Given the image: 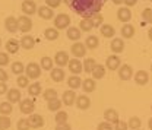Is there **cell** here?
I'll list each match as a JSON object with an SVG mask.
<instances>
[{
    "mask_svg": "<svg viewBox=\"0 0 152 130\" xmlns=\"http://www.w3.org/2000/svg\"><path fill=\"white\" fill-rule=\"evenodd\" d=\"M67 85H69L70 89H77L79 86H82V79L77 74H73L67 79Z\"/></svg>",
    "mask_w": 152,
    "mask_h": 130,
    "instance_id": "83f0119b",
    "label": "cell"
},
{
    "mask_svg": "<svg viewBox=\"0 0 152 130\" xmlns=\"http://www.w3.org/2000/svg\"><path fill=\"white\" fill-rule=\"evenodd\" d=\"M129 127L133 130H137L140 129V126H142V121H140V118L139 117H130V120H129Z\"/></svg>",
    "mask_w": 152,
    "mask_h": 130,
    "instance_id": "ab89813d",
    "label": "cell"
},
{
    "mask_svg": "<svg viewBox=\"0 0 152 130\" xmlns=\"http://www.w3.org/2000/svg\"><path fill=\"white\" fill-rule=\"evenodd\" d=\"M70 51H72V54H73L76 58H79V57H83L86 54V47H85V44H82V42H75V44L72 45Z\"/></svg>",
    "mask_w": 152,
    "mask_h": 130,
    "instance_id": "8fae6325",
    "label": "cell"
},
{
    "mask_svg": "<svg viewBox=\"0 0 152 130\" xmlns=\"http://www.w3.org/2000/svg\"><path fill=\"white\" fill-rule=\"evenodd\" d=\"M7 101L10 104H15V102H20V91L19 89H9L7 91Z\"/></svg>",
    "mask_w": 152,
    "mask_h": 130,
    "instance_id": "d4e9b609",
    "label": "cell"
},
{
    "mask_svg": "<svg viewBox=\"0 0 152 130\" xmlns=\"http://www.w3.org/2000/svg\"><path fill=\"white\" fill-rule=\"evenodd\" d=\"M104 76H105V66L96 64L95 69L92 70V77H94V79H102Z\"/></svg>",
    "mask_w": 152,
    "mask_h": 130,
    "instance_id": "4dcf8cb0",
    "label": "cell"
},
{
    "mask_svg": "<svg viewBox=\"0 0 152 130\" xmlns=\"http://www.w3.org/2000/svg\"><path fill=\"white\" fill-rule=\"evenodd\" d=\"M16 83H18L19 88H26L29 85V77L28 76H23V74H19L18 79H16Z\"/></svg>",
    "mask_w": 152,
    "mask_h": 130,
    "instance_id": "60d3db41",
    "label": "cell"
},
{
    "mask_svg": "<svg viewBox=\"0 0 152 130\" xmlns=\"http://www.w3.org/2000/svg\"><path fill=\"white\" fill-rule=\"evenodd\" d=\"M45 3H47V6L48 7H58L60 6V3H61V0H45Z\"/></svg>",
    "mask_w": 152,
    "mask_h": 130,
    "instance_id": "816d5d0a",
    "label": "cell"
},
{
    "mask_svg": "<svg viewBox=\"0 0 152 130\" xmlns=\"http://www.w3.org/2000/svg\"><path fill=\"white\" fill-rule=\"evenodd\" d=\"M148 127H149V130H152V117L149 118V121H148Z\"/></svg>",
    "mask_w": 152,
    "mask_h": 130,
    "instance_id": "680465c9",
    "label": "cell"
},
{
    "mask_svg": "<svg viewBox=\"0 0 152 130\" xmlns=\"http://www.w3.org/2000/svg\"><path fill=\"white\" fill-rule=\"evenodd\" d=\"M91 20H92L94 28H99V26L104 23V18H102V15H101V13H95L94 16L91 18Z\"/></svg>",
    "mask_w": 152,
    "mask_h": 130,
    "instance_id": "b9f144b4",
    "label": "cell"
},
{
    "mask_svg": "<svg viewBox=\"0 0 152 130\" xmlns=\"http://www.w3.org/2000/svg\"><path fill=\"white\" fill-rule=\"evenodd\" d=\"M61 105H63V101H60L58 98H54V99L47 101V107H48L50 111H58V110L61 108Z\"/></svg>",
    "mask_w": 152,
    "mask_h": 130,
    "instance_id": "f1b7e54d",
    "label": "cell"
},
{
    "mask_svg": "<svg viewBox=\"0 0 152 130\" xmlns=\"http://www.w3.org/2000/svg\"><path fill=\"white\" fill-rule=\"evenodd\" d=\"M61 101L64 102V105H73L76 101V93L73 89H69V91H64L63 96H61Z\"/></svg>",
    "mask_w": 152,
    "mask_h": 130,
    "instance_id": "e0dca14e",
    "label": "cell"
},
{
    "mask_svg": "<svg viewBox=\"0 0 152 130\" xmlns=\"http://www.w3.org/2000/svg\"><path fill=\"white\" fill-rule=\"evenodd\" d=\"M44 37L47 39H50V41H54V39L58 38V29H56V28H47L44 31Z\"/></svg>",
    "mask_w": 152,
    "mask_h": 130,
    "instance_id": "d590c367",
    "label": "cell"
},
{
    "mask_svg": "<svg viewBox=\"0 0 152 130\" xmlns=\"http://www.w3.org/2000/svg\"><path fill=\"white\" fill-rule=\"evenodd\" d=\"M4 26L9 32H16L18 31V19L13 16H7L4 20Z\"/></svg>",
    "mask_w": 152,
    "mask_h": 130,
    "instance_id": "44dd1931",
    "label": "cell"
},
{
    "mask_svg": "<svg viewBox=\"0 0 152 130\" xmlns=\"http://www.w3.org/2000/svg\"><path fill=\"white\" fill-rule=\"evenodd\" d=\"M94 28V25H92V20L91 19H82L80 20V23H79V29L80 31H91Z\"/></svg>",
    "mask_w": 152,
    "mask_h": 130,
    "instance_id": "8d00e7d4",
    "label": "cell"
},
{
    "mask_svg": "<svg viewBox=\"0 0 152 130\" xmlns=\"http://www.w3.org/2000/svg\"><path fill=\"white\" fill-rule=\"evenodd\" d=\"M133 35H134V26L130 25V23L123 25V28H121V37L123 38H132Z\"/></svg>",
    "mask_w": 152,
    "mask_h": 130,
    "instance_id": "f546056e",
    "label": "cell"
},
{
    "mask_svg": "<svg viewBox=\"0 0 152 130\" xmlns=\"http://www.w3.org/2000/svg\"><path fill=\"white\" fill-rule=\"evenodd\" d=\"M16 127H18V130H29L31 129V126H29V123H28V118H19Z\"/></svg>",
    "mask_w": 152,
    "mask_h": 130,
    "instance_id": "bcb514c9",
    "label": "cell"
},
{
    "mask_svg": "<svg viewBox=\"0 0 152 130\" xmlns=\"http://www.w3.org/2000/svg\"><path fill=\"white\" fill-rule=\"evenodd\" d=\"M66 3L83 19H91L95 13H101L105 0H66Z\"/></svg>",
    "mask_w": 152,
    "mask_h": 130,
    "instance_id": "6da1fadb",
    "label": "cell"
},
{
    "mask_svg": "<svg viewBox=\"0 0 152 130\" xmlns=\"http://www.w3.org/2000/svg\"><path fill=\"white\" fill-rule=\"evenodd\" d=\"M37 13L39 15V18L45 19V20H50V19H53V16H54L53 9L48 7V6H41V7H38Z\"/></svg>",
    "mask_w": 152,
    "mask_h": 130,
    "instance_id": "2e32d148",
    "label": "cell"
},
{
    "mask_svg": "<svg viewBox=\"0 0 152 130\" xmlns=\"http://www.w3.org/2000/svg\"><path fill=\"white\" fill-rule=\"evenodd\" d=\"M129 129V124L126 123V121H117L115 123V130H127Z\"/></svg>",
    "mask_w": 152,
    "mask_h": 130,
    "instance_id": "681fc988",
    "label": "cell"
},
{
    "mask_svg": "<svg viewBox=\"0 0 152 130\" xmlns=\"http://www.w3.org/2000/svg\"><path fill=\"white\" fill-rule=\"evenodd\" d=\"M76 107L79 110H88L91 107V99L86 95H79L76 98Z\"/></svg>",
    "mask_w": 152,
    "mask_h": 130,
    "instance_id": "9a60e30c",
    "label": "cell"
},
{
    "mask_svg": "<svg viewBox=\"0 0 152 130\" xmlns=\"http://www.w3.org/2000/svg\"><path fill=\"white\" fill-rule=\"evenodd\" d=\"M67 117H69V115H67V112L66 111H60V110H58L57 114H56V123L57 124H60V123H66V121H67Z\"/></svg>",
    "mask_w": 152,
    "mask_h": 130,
    "instance_id": "ee69618b",
    "label": "cell"
},
{
    "mask_svg": "<svg viewBox=\"0 0 152 130\" xmlns=\"http://www.w3.org/2000/svg\"><path fill=\"white\" fill-rule=\"evenodd\" d=\"M117 19H118L120 22L127 23V22L132 19V12H130V9H129V7H120V9L117 10Z\"/></svg>",
    "mask_w": 152,
    "mask_h": 130,
    "instance_id": "30bf717a",
    "label": "cell"
},
{
    "mask_svg": "<svg viewBox=\"0 0 152 130\" xmlns=\"http://www.w3.org/2000/svg\"><path fill=\"white\" fill-rule=\"evenodd\" d=\"M118 76H120L121 80H129V79L133 76L132 66H129V64H123V66H120V67H118Z\"/></svg>",
    "mask_w": 152,
    "mask_h": 130,
    "instance_id": "9c48e42d",
    "label": "cell"
},
{
    "mask_svg": "<svg viewBox=\"0 0 152 130\" xmlns=\"http://www.w3.org/2000/svg\"><path fill=\"white\" fill-rule=\"evenodd\" d=\"M12 72L19 76V74H22L25 72V67H23V64H22L20 61H15V63L12 64Z\"/></svg>",
    "mask_w": 152,
    "mask_h": 130,
    "instance_id": "7bdbcfd3",
    "label": "cell"
},
{
    "mask_svg": "<svg viewBox=\"0 0 152 130\" xmlns=\"http://www.w3.org/2000/svg\"><path fill=\"white\" fill-rule=\"evenodd\" d=\"M13 111V107H12V104L7 101H4V102H0V114L1 115H9V114H12Z\"/></svg>",
    "mask_w": 152,
    "mask_h": 130,
    "instance_id": "836d02e7",
    "label": "cell"
},
{
    "mask_svg": "<svg viewBox=\"0 0 152 130\" xmlns=\"http://www.w3.org/2000/svg\"><path fill=\"white\" fill-rule=\"evenodd\" d=\"M151 70H152V64H151Z\"/></svg>",
    "mask_w": 152,
    "mask_h": 130,
    "instance_id": "6125c7cd",
    "label": "cell"
},
{
    "mask_svg": "<svg viewBox=\"0 0 152 130\" xmlns=\"http://www.w3.org/2000/svg\"><path fill=\"white\" fill-rule=\"evenodd\" d=\"M123 3H124L126 6H134V4L137 3V0H124Z\"/></svg>",
    "mask_w": 152,
    "mask_h": 130,
    "instance_id": "9f6ffc18",
    "label": "cell"
},
{
    "mask_svg": "<svg viewBox=\"0 0 152 130\" xmlns=\"http://www.w3.org/2000/svg\"><path fill=\"white\" fill-rule=\"evenodd\" d=\"M151 1H152V0H151Z\"/></svg>",
    "mask_w": 152,
    "mask_h": 130,
    "instance_id": "03108f58",
    "label": "cell"
},
{
    "mask_svg": "<svg viewBox=\"0 0 152 130\" xmlns=\"http://www.w3.org/2000/svg\"><path fill=\"white\" fill-rule=\"evenodd\" d=\"M0 47H1V39H0Z\"/></svg>",
    "mask_w": 152,
    "mask_h": 130,
    "instance_id": "94428289",
    "label": "cell"
},
{
    "mask_svg": "<svg viewBox=\"0 0 152 130\" xmlns=\"http://www.w3.org/2000/svg\"><path fill=\"white\" fill-rule=\"evenodd\" d=\"M105 66H107V69H110V70H117V69L121 66V60H120V57L118 56L111 54L110 57H107V60H105Z\"/></svg>",
    "mask_w": 152,
    "mask_h": 130,
    "instance_id": "ba28073f",
    "label": "cell"
},
{
    "mask_svg": "<svg viewBox=\"0 0 152 130\" xmlns=\"http://www.w3.org/2000/svg\"><path fill=\"white\" fill-rule=\"evenodd\" d=\"M98 130H113L111 123H108V121H102V123H99V124H98Z\"/></svg>",
    "mask_w": 152,
    "mask_h": 130,
    "instance_id": "f907efd6",
    "label": "cell"
},
{
    "mask_svg": "<svg viewBox=\"0 0 152 130\" xmlns=\"http://www.w3.org/2000/svg\"><path fill=\"white\" fill-rule=\"evenodd\" d=\"M137 130H142V129H137Z\"/></svg>",
    "mask_w": 152,
    "mask_h": 130,
    "instance_id": "be15d7a7",
    "label": "cell"
},
{
    "mask_svg": "<svg viewBox=\"0 0 152 130\" xmlns=\"http://www.w3.org/2000/svg\"><path fill=\"white\" fill-rule=\"evenodd\" d=\"M104 118H105V121H108V123H111V124H115L120 118H118V112L113 110V108H108V110H105L104 111Z\"/></svg>",
    "mask_w": 152,
    "mask_h": 130,
    "instance_id": "ac0fdd59",
    "label": "cell"
},
{
    "mask_svg": "<svg viewBox=\"0 0 152 130\" xmlns=\"http://www.w3.org/2000/svg\"><path fill=\"white\" fill-rule=\"evenodd\" d=\"M123 50H124V42H123V39L114 38L113 41H111V51L115 53V54H118V53H121Z\"/></svg>",
    "mask_w": 152,
    "mask_h": 130,
    "instance_id": "484cf974",
    "label": "cell"
},
{
    "mask_svg": "<svg viewBox=\"0 0 152 130\" xmlns=\"http://www.w3.org/2000/svg\"><path fill=\"white\" fill-rule=\"evenodd\" d=\"M42 96H44V99H45V101L54 99V98H57V91L56 89H45L44 93H42Z\"/></svg>",
    "mask_w": 152,
    "mask_h": 130,
    "instance_id": "f6af8a7d",
    "label": "cell"
},
{
    "mask_svg": "<svg viewBox=\"0 0 152 130\" xmlns=\"http://www.w3.org/2000/svg\"><path fill=\"white\" fill-rule=\"evenodd\" d=\"M142 16H143V19H145L146 22L152 23V9H145V10L142 12Z\"/></svg>",
    "mask_w": 152,
    "mask_h": 130,
    "instance_id": "7dc6e473",
    "label": "cell"
},
{
    "mask_svg": "<svg viewBox=\"0 0 152 130\" xmlns=\"http://www.w3.org/2000/svg\"><path fill=\"white\" fill-rule=\"evenodd\" d=\"M6 89H7L6 82H0V95H1V93H6Z\"/></svg>",
    "mask_w": 152,
    "mask_h": 130,
    "instance_id": "11a10c76",
    "label": "cell"
},
{
    "mask_svg": "<svg viewBox=\"0 0 152 130\" xmlns=\"http://www.w3.org/2000/svg\"><path fill=\"white\" fill-rule=\"evenodd\" d=\"M151 110H152V107H151Z\"/></svg>",
    "mask_w": 152,
    "mask_h": 130,
    "instance_id": "e7e4bbea",
    "label": "cell"
},
{
    "mask_svg": "<svg viewBox=\"0 0 152 130\" xmlns=\"http://www.w3.org/2000/svg\"><path fill=\"white\" fill-rule=\"evenodd\" d=\"M31 28H32V20L28 18V16H19L18 18V29L20 32H28V31H31Z\"/></svg>",
    "mask_w": 152,
    "mask_h": 130,
    "instance_id": "5b68a950",
    "label": "cell"
},
{
    "mask_svg": "<svg viewBox=\"0 0 152 130\" xmlns=\"http://www.w3.org/2000/svg\"><path fill=\"white\" fill-rule=\"evenodd\" d=\"M19 47H20V42H19L18 39H15V38H10V39L6 42V51L10 53V54L18 53Z\"/></svg>",
    "mask_w": 152,
    "mask_h": 130,
    "instance_id": "ffe728a7",
    "label": "cell"
},
{
    "mask_svg": "<svg viewBox=\"0 0 152 130\" xmlns=\"http://www.w3.org/2000/svg\"><path fill=\"white\" fill-rule=\"evenodd\" d=\"M67 66H69V70L72 72L73 74H79L82 70H83V64L77 60V58H72V60H69V63H67Z\"/></svg>",
    "mask_w": 152,
    "mask_h": 130,
    "instance_id": "7c38bea8",
    "label": "cell"
},
{
    "mask_svg": "<svg viewBox=\"0 0 152 130\" xmlns=\"http://www.w3.org/2000/svg\"><path fill=\"white\" fill-rule=\"evenodd\" d=\"M82 64H83V70L86 73H92V70H94L95 66H96V61H95L94 58H85V61Z\"/></svg>",
    "mask_w": 152,
    "mask_h": 130,
    "instance_id": "d6a6232c",
    "label": "cell"
},
{
    "mask_svg": "<svg viewBox=\"0 0 152 130\" xmlns=\"http://www.w3.org/2000/svg\"><path fill=\"white\" fill-rule=\"evenodd\" d=\"M41 83L39 82H34V83H31L29 85V88H28V93L31 95V96H38L39 93H41Z\"/></svg>",
    "mask_w": 152,
    "mask_h": 130,
    "instance_id": "1f68e13d",
    "label": "cell"
},
{
    "mask_svg": "<svg viewBox=\"0 0 152 130\" xmlns=\"http://www.w3.org/2000/svg\"><path fill=\"white\" fill-rule=\"evenodd\" d=\"M25 72H26V76L29 79H38L41 76V67L38 66L37 63H29L25 67Z\"/></svg>",
    "mask_w": 152,
    "mask_h": 130,
    "instance_id": "277c9868",
    "label": "cell"
},
{
    "mask_svg": "<svg viewBox=\"0 0 152 130\" xmlns=\"http://www.w3.org/2000/svg\"><path fill=\"white\" fill-rule=\"evenodd\" d=\"M9 64V56L6 53H0V66H7Z\"/></svg>",
    "mask_w": 152,
    "mask_h": 130,
    "instance_id": "c3c4849f",
    "label": "cell"
},
{
    "mask_svg": "<svg viewBox=\"0 0 152 130\" xmlns=\"http://www.w3.org/2000/svg\"><path fill=\"white\" fill-rule=\"evenodd\" d=\"M69 54L66 53V51H57L56 56H54V63H56L57 66H66L67 63H69Z\"/></svg>",
    "mask_w": 152,
    "mask_h": 130,
    "instance_id": "4fadbf2b",
    "label": "cell"
},
{
    "mask_svg": "<svg viewBox=\"0 0 152 130\" xmlns=\"http://www.w3.org/2000/svg\"><path fill=\"white\" fill-rule=\"evenodd\" d=\"M19 42H20V47L25 48V50H31L35 45V39H34V37H31V35H23V37L20 38Z\"/></svg>",
    "mask_w": 152,
    "mask_h": 130,
    "instance_id": "d6986e66",
    "label": "cell"
},
{
    "mask_svg": "<svg viewBox=\"0 0 152 130\" xmlns=\"http://www.w3.org/2000/svg\"><path fill=\"white\" fill-rule=\"evenodd\" d=\"M98 44H99V39L95 37V35H89V37L86 38V41H85V47H88L89 50H94L98 47Z\"/></svg>",
    "mask_w": 152,
    "mask_h": 130,
    "instance_id": "e575fe53",
    "label": "cell"
},
{
    "mask_svg": "<svg viewBox=\"0 0 152 130\" xmlns=\"http://www.w3.org/2000/svg\"><path fill=\"white\" fill-rule=\"evenodd\" d=\"M101 35L105 38H113L114 34H115V31H114V28L110 25V23H102L101 25Z\"/></svg>",
    "mask_w": 152,
    "mask_h": 130,
    "instance_id": "cb8c5ba5",
    "label": "cell"
},
{
    "mask_svg": "<svg viewBox=\"0 0 152 130\" xmlns=\"http://www.w3.org/2000/svg\"><path fill=\"white\" fill-rule=\"evenodd\" d=\"M37 10H38V7L34 0H23L22 1V12L25 15H29L31 16V15L37 13Z\"/></svg>",
    "mask_w": 152,
    "mask_h": 130,
    "instance_id": "8992f818",
    "label": "cell"
},
{
    "mask_svg": "<svg viewBox=\"0 0 152 130\" xmlns=\"http://www.w3.org/2000/svg\"><path fill=\"white\" fill-rule=\"evenodd\" d=\"M134 82L137 85H146L149 82V74L146 70H137L134 73Z\"/></svg>",
    "mask_w": 152,
    "mask_h": 130,
    "instance_id": "5bb4252c",
    "label": "cell"
},
{
    "mask_svg": "<svg viewBox=\"0 0 152 130\" xmlns=\"http://www.w3.org/2000/svg\"><path fill=\"white\" fill-rule=\"evenodd\" d=\"M151 9H152V7H151Z\"/></svg>",
    "mask_w": 152,
    "mask_h": 130,
    "instance_id": "003e7915",
    "label": "cell"
},
{
    "mask_svg": "<svg viewBox=\"0 0 152 130\" xmlns=\"http://www.w3.org/2000/svg\"><path fill=\"white\" fill-rule=\"evenodd\" d=\"M7 79H9V76L6 73V70L0 67V82H7Z\"/></svg>",
    "mask_w": 152,
    "mask_h": 130,
    "instance_id": "db71d44e",
    "label": "cell"
},
{
    "mask_svg": "<svg viewBox=\"0 0 152 130\" xmlns=\"http://www.w3.org/2000/svg\"><path fill=\"white\" fill-rule=\"evenodd\" d=\"M148 37H149V39L152 41V28L149 29V31H148Z\"/></svg>",
    "mask_w": 152,
    "mask_h": 130,
    "instance_id": "91938a15",
    "label": "cell"
},
{
    "mask_svg": "<svg viewBox=\"0 0 152 130\" xmlns=\"http://www.w3.org/2000/svg\"><path fill=\"white\" fill-rule=\"evenodd\" d=\"M51 73H50V76H51V79L54 80V82H61L66 76H64V70L61 69V67H54V69H51L50 70Z\"/></svg>",
    "mask_w": 152,
    "mask_h": 130,
    "instance_id": "603a6c76",
    "label": "cell"
},
{
    "mask_svg": "<svg viewBox=\"0 0 152 130\" xmlns=\"http://www.w3.org/2000/svg\"><path fill=\"white\" fill-rule=\"evenodd\" d=\"M28 123H29L31 129H39V127L44 126V118H42L39 114H29Z\"/></svg>",
    "mask_w": 152,
    "mask_h": 130,
    "instance_id": "52a82bcc",
    "label": "cell"
},
{
    "mask_svg": "<svg viewBox=\"0 0 152 130\" xmlns=\"http://www.w3.org/2000/svg\"><path fill=\"white\" fill-rule=\"evenodd\" d=\"M41 67L44 70H51L53 69V58L51 57H42L41 58Z\"/></svg>",
    "mask_w": 152,
    "mask_h": 130,
    "instance_id": "74e56055",
    "label": "cell"
},
{
    "mask_svg": "<svg viewBox=\"0 0 152 130\" xmlns=\"http://www.w3.org/2000/svg\"><path fill=\"white\" fill-rule=\"evenodd\" d=\"M10 118H9V115H1L0 114V130H7L10 127Z\"/></svg>",
    "mask_w": 152,
    "mask_h": 130,
    "instance_id": "f35d334b",
    "label": "cell"
},
{
    "mask_svg": "<svg viewBox=\"0 0 152 130\" xmlns=\"http://www.w3.org/2000/svg\"><path fill=\"white\" fill-rule=\"evenodd\" d=\"M111 1H113L114 4H121V3H123L124 0H111Z\"/></svg>",
    "mask_w": 152,
    "mask_h": 130,
    "instance_id": "6f0895ef",
    "label": "cell"
},
{
    "mask_svg": "<svg viewBox=\"0 0 152 130\" xmlns=\"http://www.w3.org/2000/svg\"><path fill=\"white\" fill-rule=\"evenodd\" d=\"M70 26V16L66 13H58L54 18V28L56 29H66Z\"/></svg>",
    "mask_w": 152,
    "mask_h": 130,
    "instance_id": "7a4b0ae2",
    "label": "cell"
},
{
    "mask_svg": "<svg viewBox=\"0 0 152 130\" xmlns=\"http://www.w3.org/2000/svg\"><path fill=\"white\" fill-rule=\"evenodd\" d=\"M82 35V31L79 29V28H76V26H69L67 28V38L69 39H72V41H77L79 38Z\"/></svg>",
    "mask_w": 152,
    "mask_h": 130,
    "instance_id": "4316f807",
    "label": "cell"
},
{
    "mask_svg": "<svg viewBox=\"0 0 152 130\" xmlns=\"http://www.w3.org/2000/svg\"><path fill=\"white\" fill-rule=\"evenodd\" d=\"M95 88H96V83H95V79H92V77H86L82 82V89L85 92H94Z\"/></svg>",
    "mask_w": 152,
    "mask_h": 130,
    "instance_id": "7402d4cb",
    "label": "cell"
},
{
    "mask_svg": "<svg viewBox=\"0 0 152 130\" xmlns=\"http://www.w3.org/2000/svg\"><path fill=\"white\" fill-rule=\"evenodd\" d=\"M56 130H72V127H70V124H67V123H60V124L56 126Z\"/></svg>",
    "mask_w": 152,
    "mask_h": 130,
    "instance_id": "f5cc1de1",
    "label": "cell"
},
{
    "mask_svg": "<svg viewBox=\"0 0 152 130\" xmlns=\"http://www.w3.org/2000/svg\"><path fill=\"white\" fill-rule=\"evenodd\" d=\"M19 110H20V112H23V114H31V112H34V110H35V102H34V99H29V98L22 99V101L19 102Z\"/></svg>",
    "mask_w": 152,
    "mask_h": 130,
    "instance_id": "3957f363",
    "label": "cell"
}]
</instances>
